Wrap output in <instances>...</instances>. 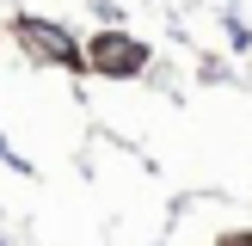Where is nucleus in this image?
Listing matches in <instances>:
<instances>
[{
	"instance_id": "f257e3e1",
	"label": "nucleus",
	"mask_w": 252,
	"mask_h": 246,
	"mask_svg": "<svg viewBox=\"0 0 252 246\" xmlns=\"http://www.w3.org/2000/svg\"><path fill=\"white\" fill-rule=\"evenodd\" d=\"M19 37H25L31 49H49V62H74V43H68L62 31H43V25H19Z\"/></svg>"
},
{
	"instance_id": "f03ea898",
	"label": "nucleus",
	"mask_w": 252,
	"mask_h": 246,
	"mask_svg": "<svg viewBox=\"0 0 252 246\" xmlns=\"http://www.w3.org/2000/svg\"><path fill=\"white\" fill-rule=\"evenodd\" d=\"M93 62H98V68H111V74H129V68H135V43H117V37H105V43L93 49Z\"/></svg>"
}]
</instances>
